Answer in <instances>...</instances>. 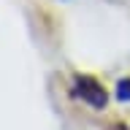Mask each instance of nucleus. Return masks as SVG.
Returning a JSON list of instances; mask_svg holds the SVG:
<instances>
[{
    "label": "nucleus",
    "mask_w": 130,
    "mask_h": 130,
    "mask_svg": "<svg viewBox=\"0 0 130 130\" xmlns=\"http://www.w3.org/2000/svg\"><path fill=\"white\" fill-rule=\"evenodd\" d=\"M73 95L79 98L81 103L92 106V108H103L106 106V89L92 76H76L73 79Z\"/></svg>",
    "instance_id": "f257e3e1"
},
{
    "label": "nucleus",
    "mask_w": 130,
    "mask_h": 130,
    "mask_svg": "<svg viewBox=\"0 0 130 130\" xmlns=\"http://www.w3.org/2000/svg\"><path fill=\"white\" fill-rule=\"evenodd\" d=\"M117 98H119L122 103H130V76L117 84Z\"/></svg>",
    "instance_id": "f03ea898"
}]
</instances>
